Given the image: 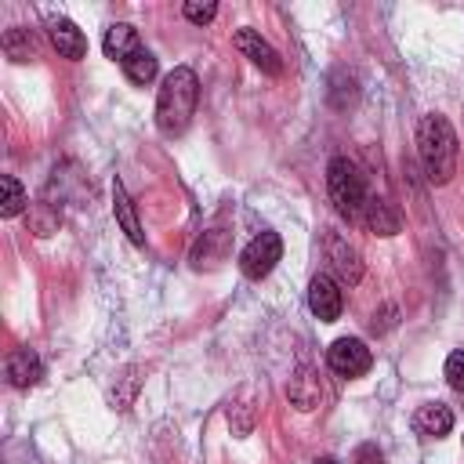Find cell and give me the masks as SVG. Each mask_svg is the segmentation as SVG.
<instances>
[{
    "label": "cell",
    "instance_id": "5",
    "mask_svg": "<svg viewBox=\"0 0 464 464\" xmlns=\"http://www.w3.org/2000/svg\"><path fill=\"white\" fill-rule=\"evenodd\" d=\"M279 257H283V239H279L276 232H261V236H254V239L243 246V254H239V272H243L246 279H265V276L276 268Z\"/></svg>",
    "mask_w": 464,
    "mask_h": 464
},
{
    "label": "cell",
    "instance_id": "1",
    "mask_svg": "<svg viewBox=\"0 0 464 464\" xmlns=\"http://www.w3.org/2000/svg\"><path fill=\"white\" fill-rule=\"evenodd\" d=\"M417 156L424 163V174L431 185H446L453 174H457V130L450 127L446 116L439 112H428L417 127Z\"/></svg>",
    "mask_w": 464,
    "mask_h": 464
},
{
    "label": "cell",
    "instance_id": "3",
    "mask_svg": "<svg viewBox=\"0 0 464 464\" xmlns=\"http://www.w3.org/2000/svg\"><path fill=\"white\" fill-rule=\"evenodd\" d=\"M326 192H330V203L337 207V214H344L348 221H359L370 192H366V181L359 174V167L348 160V156H334L330 167H326Z\"/></svg>",
    "mask_w": 464,
    "mask_h": 464
},
{
    "label": "cell",
    "instance_id": "7",
    "mask_svg": "<svg viewBox=\"0 0 464 464\" xmlns=\"http://www.w3.org/2000/svg\"><path fill=\"white\" fill-rule=\"evenodd\" d=\"M308 308H312V315L323 319V323H334V319L341 315L344 294H341V283H337L330 272L312 276V283H308Z\"/></svg>",
    "mask_w": 464,
    "mask_h": 464
},
{
    "label": "cell",
    "instance_id": "24",
    "mask_svg": "<svg viewBox=\"0 0 464 464\" xmlns=\"http://www.w3.org/2000/svg\"><path fill=\"white\" fill-rule=\"evenodd\" d=\"M352 464H384V457H381V450H377L373 442H362V446L355 450Z\"/></svg>",
    "mask_w": 464,
    "mask_h": 464
},
{
    "label": "cell",
    "instance_id": "2",
    "mask_svg": "<svg viewBox=\"0 0 464 464\" xmlns=\"http://www.w3.org/2000/svg\"><path fill=\"white\" fill-rule=\"evenodd\" d=\"M196 98H199V80L188 65H174L156 94V127L163 134H181L196 112Z\"/></svg>",
    "mask_w": 464,
    "mask_h": 464
},
{
    "label": "cell",
    "instance_id": "22",
    "mask_svg": "<svg viewBox=\"0 0 464 464\" xmlns=\"http://www.w3.org/2000/svg\"><path fill=\"white\" fill-rule=\"evenodd\" d=\"M446 381H450V388L464 392V348L450 352V359H446Z\"/></svg>",
    "mask_w": 464,
    "mask_h": 464
},
{
    "label": "cell",
    "instance_id": "17",
    "mask_svg": "<svg viewBox=\"0 0 464 464\" xmlns=\"http://www.w3.org/2000/svg\"><path fill=\"white\" fill-rule=\"evenodd\" d=\"M138 373H141L138 366H127V370L116 377V384H112V392H109V399H112L116 410H127V406L134 402V392H138V384H141Z\"/></svg>",
    "mask_w": 464,
    "mask_h": 464
},
{
    "label": "cell",
    "instance_id": "21",
    "mask_svg": "<svg viewBox=\"0 0 464 464\" xmlns=\"http://www.w3.org/2000/svg\"><path fill=\"white\" fill-rule=\"evenodd\" d=\"M228 428H232V435H246L250 428H254V406L250 402H243V399H236V402H228Z\"/></svg>",
    "mask_w": 464,
    "mask_h": 464
},
{
    "label": "cell",
    "instance_id": "8",
    "mask_svg": "<svg viewBox=\"0 0 464 464\" xmlns=\"http://www.w3.org/2000/svg\"><path fill=\"white\" fill-rule=\"evenodd\" d=\"M232 44H236V51H239L243 58H250L261 72H268V76H279V72H283V58H279V51H276L257 29H236Z\"/></svg>",
    "mask_w": 464,
    "mask_h": 464
},
{
    "label": "cell",
    "instance_id": "20",
    "mask_svg": "<svg viewBox=\"0 0 464 464\" xmlns=\"http://www.w3.org/2000/svg\"><path fill=\"white\" fill-rule=\"evenodd\" d=\"M4 51H7L14 62H29V58H33V36H29V29H22V25L7 29V36H4Z\"/></svg>",
    "mask_w": 464,
    "mask_h": 464
},
{
    "label": "cell",
    "instance_id": "19",
    "mask_svg": "<svg viewBox=\"0 0 464 464\" xmlns=\"http://www.w3.org/2000/svg\"><path fill=\"white\" fill-rule=\"evenodd\" d=\"M221 243H225V232H221V228L203 232V239L192 246V265H196V268H203V261L214 265L210 257H221Z\"/></svg>",
    "mask_w": 464,
    "mask_h": 464
},
{
    "label": "cell",
    "instance_id": "23",
    "mask_svg": "<svg viewBox=\"0 0 464 464\" xmlns=\"http://www.w3.org/2000/svg\"><path fill=\"white\" fill-rule=\"evenodd\" d=\"M181 14H185L188 22H196V25H203V22H210V18L218 14V4H185Z\"/></svg>",
    "mask_w": 464,
    "mask_h": 464
},
{
    "label": "cell",
    "instance_id": "11",
    "mask_svg": "<svg viewBox=\"0 0 464 464\" xmlns=\"http://www.w3.org/2000/svg\"><path fill=\"white\" fill-rule=\"evenodd\" d=\"M4 370H7L11 388H33L44 377V362H40V355L33 348H14L7 355V366Z\"/></svg>",
    "mask_w": 464,
    "mask_h": 464
},
{
    "label": "cell",
    "instance_id": "6",
    "mask_svg": "<svg viewBox=\"0 0 464 464\" xmlns=\"http://www.w3.org/2000/svg\"><path fill=\"white\" fill-rule=\"evenodd\" d=\"M323 257L330 261V272L337 283H348L355 286L362 279V261H359V250L341 236V232H326L323 236Z\"/></svg>",
    "mask_w": 464,
    "mask_h": 464
},
{
    "label": "cell",
    "instance_id": "4",
    "mask_svg": "<svg viewBox=\"0 0 464 464\" xmlns=\"http://www.w3.org/2000/svg\"><path fill=\"white\" fill-rule=\"evenodd\" d=\"M326 366L337 373V377H362L370 366H373V352L366 348V341L359 337H337L330 348H326Z\"/></svg>",
    "mask_w": 464,
    "mask_h": 464
},
{
    "label": "cell",
    "instance_id": "16",
    "mask_svg": "<svg viewBox=\"0 0 464 464\" xmlns=\"http://www.w3.org/2000/svg\"><path fill=\"white\" fill-rule=\"evenodd\" d=\"M120 69H123V76H127L130 83L145 87V83H152V80H156V69H160V65H156V54H152V51L138 47V51H134Z\"/></svg>",
    "mask_w": 464,
    "mask_h": 464
},
{
    "label": "cell",
    "instance_id": "25",
    "mask_svg": "<svg viewBox=\"0 0 464 464\" xmlns=\"http://www.w3.org/2000/svg\"><path fill=\"white\" fill-rule=\"evenodd\" d=\"M315 464H337V460H334V457H319Z\"/></svg>",
    "mask_w": 464,
    "mask_h": 464
},
{
    "label": "cell",
    "instance_id": "14",
    "mask_svg": "<svg viewBox=\"0 0 464 464\" xmlns=\"http://www.w3.org/2000/svg\"><path fill=\"white\" fill-rule=\"evenodd\" d=\"M102 47H105V54H109L112 62H120V65H123V62L141 47V40H138V29H134V25L116 22V25H109V29H105Z\"/></svg>",
    "mask_w": 464,
    "mask_h": 464
},
{
    "label": "cell",
    "instance_id": "15",
    "mask_svg": "<svg viewBox=\"0 0 464 464\" xmlns=\"http://www.w3.org/2000/svg\"><path fill=\"white\" fill-rule=\"evenodd\" d=\"M112 214H116L120 228L127 232V239L141 246V243H145V232H141V221H138V214H134V203H130V196H127V188H123L120 181H112Z\"/></svg>",
    "mask_w": 464,
    "mask_h": 464
},
{
    "label": "cell",
    "instance_id": "18",
    "mask_svg": "<svg viewBox=\"0 0 464 464\" xmlns=\"http://www.w3.org/2000/svg\"><path fill=\"white\" fill-rule=\"evenodd\" d=\"M0 188H4V199H0V214L4 218H14V214H22L25 210V188L18 185V178L14 174H4L0 178Z\"/></svg>",
    "mask_w": 464,
    "mask_h": 464
},
{
    "label": "cell",
    "instance_id": "9",
    "mask_svg": "<svg viewBox=\"0 0 464 464\" xmlns=\"http://www.w3.org/2000/svg\"><path fill=\"white\" fill-rule=\"evenodd\" d=\"M47 36H51V44H54V51H58L62 58L80 62V58L87 54V36L76 29V22H69V18H62V14L47 18Z\"/></svg>",
    "mask_w": 464,
    "mask_h": 464
},
{
    "label": "cell",
    "instance_id": "13",
    "mask_svg": "<svg viewBox=\"0 0 464 464\" xmlns=\"http://www.w3.org/2000/svg\"><path fill=\"white\" fill-rule=\"evenodd\" d=\"M413 428H417L420 435H428V439H442V435H450V428H453V413H450V406H442V402H424V406H417V413H413Z\"/></svg>",
    "mask_w": 464,
    "mask_h": 464
},
{
    "label": "cell",
    "instance_id": "10",
    "mask_svg": "<svg viewBox=\"0 0 464 464\" xmlns=\"http://www.w3.org/2000/svg\"><path fill=\"white\" fill-rule=\"evenodd\" d=\"M286 399L297 406V410H315L319 402H323V384H319V373L315 370H308V366H301V370H294V377L286 381Z\"/></svg>",
    "mask_w": 464,
    "mask_h": 464
},
{
    "label": "cell",
    "instance_id": "12",
    "mask_svg": "<svg viewBox=\"0 0 464 464\" xmlns=\"http://www.w3.org/2000/svg\"><path fill=\"white\" fill-rule=\"evenodd\" d=\"M359 225H366L373 236H395L399 232V214L392 210V203L384 196H370L362 214H359Z\"/></svg>",
    "mask_w": 464,
    "mask_h": 464
}]
</instances>
